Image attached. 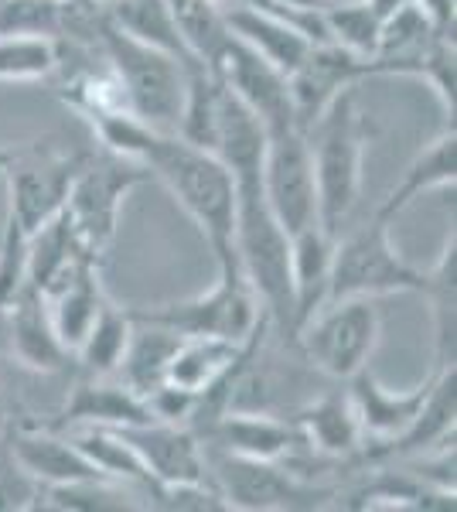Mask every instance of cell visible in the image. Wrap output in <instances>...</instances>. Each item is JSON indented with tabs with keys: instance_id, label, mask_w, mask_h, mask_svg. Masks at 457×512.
<instances>
[{
	"instance_id": "16",
	"label": "cell",
	"mask_w": 457,
	"mask_h": 512,
	"mask_svg": "<svg viewBox=\"0 0 457 512\" xmlns=\"http://www.w3.org/2000/svg\"><path fill=\"white\" fill-rule=\"evenodd\" d=\"M290 420L297 424L304 451L324 465H359L365 451V434L355 417L348 390H331L297 407Z\"/></svg>"
},
{
	"instance_id": "32",
	"label": "cell",
	"mask_w": 457,
	"mask_h": 512,
	"mask_svg": "<svg viewBox=\"0 0 457 512\" xmlns=\"http://www.w3.org/2000/svg\"><path fill=\"white\" fill-rule=\"evenodd\" d=\"M168 4L185 48L205 69H212L232 38L226 14H222V0H168Z\"/></svg>"
},
{
	"instance_id": "34",
	"label": "cell",
	"mask_w": 457,
	"mask_h": 512,
	"mask_svg": "<svg viewBox=\"0 0 457 512\" xmlns=\"http://www.w3.org/2000/svg\"><path fill=\"white\" fill-rule=\"evenodd\" d=\"M62 65L58 38L45 35H0V82L52 79Z\"/></svg>"
},
{
	"instance_id": "2",
	"label": "cell",
	"mask_w": 457,
	"mask_h": 512,
	"mask_svg": "<svg viewBox=\"0 0 457 512\" xmlns=\"http://www.w3.org/2000/svg\"><path fill=\"white\" fill-rule=\"evenodd\" d=\"M311 151L314 188H318V222L331 236L342 233L345 219L359 205L365 147L372 140V123L359 110L355 89H348L304 130Z\"/></svg>"
},
{
	"instance_id": "17",
	"label": "cell",
	"mask_w": 457,
	"mask_h": 512,
	"mask_svg": "<svg viewBox=\"0 0 457 512\" xmlns=\"http://www.w3.org/2000/svg\"><path fill=\"white\" fill-rule=\"evenodd\" d=\"M0 318L7 321V352L21 369L38 376H55L72 362V352L62 345L52 315H48L45 294H38L35 287H24L0 311Z\"/></svg>"
},
{
	"instance_id": "31",
	"label": "cell",
	"mask_w": 457,
	"mask_h": 512,
	"mask_svg": "<svg viewBox=\"0 0 457 512\" xmlns=\"http://www.w3.org/2000/svg\"><path fill=\"white\" fill-rule=\"evenodd\" d=\"M130 335H134L130 308H116L110 297H106V304L99 308L96 321L89 325V332L79 342L72 359H79L82 373L116 376V369H120V362H123V352H127V345H130Z\"/></svg>"
},
{
	"instance_id": "9",
	"label": "cell",
	"mask_w": 457,
	"mask_h": 512,
	"mask_svg": "<svg viewBox=\"0 0 457 512\" xmlns=\"http://www.w3.org/2000/svg\"><path fill=\"white\" fill-rule=\"evenodd\" d=\"M209 472L215 485H219L226 506L239 512L328 509L338 499V489L314 485L311 478L294 472L287 461H253L236 458V454L209 451Z\"/></svg>"
},
{
	"instance_id": "12",
	"label": "cell",
	"mask_w": 457,
	"mask_h": 512,
	"mask_svg": "<svg viewBox=\"0 0 457 512\" xmlns=\"http://www.w3.org/2000/svg\"><path fill=\"white\" fill-rule=\"evenodd\" d=\"M212 72L219 76V82L232 96H239L249 110L260 117L270 137L284 134V130H297L287 72H280L277 65L267 62L263 55H256L253 48L243 45L239 38H229L219 62L212 65Z\"/></svg>"
},
{
	"instance_id": "33",
	"label": "cell",
	"mask_w": 457,
	"mask_h": 512,
	"mask_svg": "<svg viewBox=\"0 0 457 512\" xmlns=\"http://www.w3.org/2000/svg\"><path fill=\"white\" fill-rule=\"evenodd\" d=\"M140 499L127 485L106 482V478H82V482H65V485H48L41 489L38 509H55V512H120V509H137Z\"/></svg>"
},
{
	"instance_id": "25",
	"label": "cell",
	"mask_w": 457,
	"mask_h": 512,
	"mask_svg": "<svg viewBox=\"0 0 457 512\" xmlns=\"http://www.w3.org/2000/svg\"><path fill=\"white\" fill-rule=\"evenodd\" d=\"M45 301L62 345L76 355L79 342L86 338L89 325H93L99 308L106 304V291L99 284V260H82L52 294H45Z\"/></svg>"
},
{
	"instance_id": "40",
	"label": "cell",
	"mask_w": 457,
	"mask_h": 512,
	"mask_svg": "<svg viewBox=\"0 0 457 512\" xmlns=\"http://www.w3.org/2000/svg\"><path fill=\"white\" fill-rule=\"evenodd\" d=\"M365 4L372 7V11L379 14V18H386V14H393V11H400V7L406 4H413V0H365Z\"/></svg>"
},
{
	"instance_id": "22",
	"label": "cell",
	"mask_w": 457,
	"mask_h": 512,
	"mask_svg": "<svg viewBox=\"0 0 457 512\" xmlns=\"http://www.w3.org/2000/svg\"><path fill=\"white\" fill-rule=\"evenodd\" d=\"M222 14H226L232 38L249 45L256 55L277 65L280 72L294 69L307 55V48L314 45L287 18H280V14H273L260 4H249V0H222Z\"/></svg>"
},
{
	"instance_id": "30",
	"label": "cell",
	"mask_w": 457,
	"mask_h": 512,
	"mask_svg": "<svg viewBox=\"0 0 457 512\" xmlns=\"http://www.w3.org/2000/svg\"><path fill=\"white\" fill-rule=\"evenodd\" d=\"M178 342L181 335L171 332V328L151 325V321H134V335H130V345L123 352L116 376L140 396L154 393L164 383V369H168V359Z\"/></svg>"
},
{
	"instance_id": "38",
	"label": "cell",
	"mask_w": 457,
	"mask_h": 512,
	"mask_svg": "<svg viewBox=\"0 0 457 512\" xmlns=\"http://www.w3.org/2000/svg\"><path fill=\"white\" fill-rule=\"evenodd\" d=\"M147 509H168V512H226V499H222L215 478H202V482H174V485H154L147 492Z\"/></svg>"
},
{
	"instance_id": "8",
	"label": "cell",
	"mask_w": 457,
	"mask_h": 512,
	"mask_svg": "<svg viewBox=\"0 0 457 512\" xmlns=\"http://www.w3.org/2000/svg\"><path fill=\"white\" fill-rule=\"evenodd\" d=\"M144 181H151V171L144 164L110 151L89 154L72 181L69 202H65V219H69L82 253L103 260L116 236V226H120L123 198Z\"/></svg>"
},
{
	"instance_id": "35",
	"label": "cell",
	"mask_w": 457,
	"mask_h": 512,
	"mask_svg": "<svg viewBox=\"0 0 457 512\" xmlns=\"http://www.w3.org/2000/svg\"><path fill=\"white\" fill-rule=\"evenodd\" d=\"M321 14H324V28H328L331 45L345 48V52L359 55L365 62L372 59L382 18L365 0H331Z\"/></svg>"
},
{
	"instance_id": "21",
	"label": "cell",
	"mask_w": 457,
	"mask_h": 512,
	"mask_svg": "<svg viewBox=\"0 0 457 512\" xmlns=\"http://www.w3.org/2000/svg\"><path fill=\"white\" fill-rule=\"evenodd\" d=\"M7 451L18 458V465L28 472L41 489L48 485H65V482H82V478H103L93 465L86 461L72 437L62 427H35V424H14L11 431H4ZM110 482V478H106Z\"/></svg>"
},
{
	"instance_id": "41",
	"label": "cell",
	"mask_w": 457,
	"mask_h": 512,
	"mask_svg": "<svg viewBox=\"0 0 457 512\" xmlns=\"http://www.w3.org/2000/svg\"><path fill=\"white\" fill-rule=\"evenodd\" d=\"M11 154H14V147H0V171L7 168V161H11Z\"/></svg>"
},
{
	"instance_id": "15",
	"label": "cell",
	"mask_w": 457,
	"mask_h": 512,
	"mask_svg": "<svg viewBox=\"0 0 457 512\" xmlns=\"http://www.w3.org/2000/svg\"><path fill=\"white\" fill-rule=\"evenodd\" d=\"M123 437L137 448L140 461L147 465L154 485L174 482H202L212 478L209 451L202 437L188 424H171V420H147L137 427H120Z\"/></svg>"
},
{
	"instance_id": "13",
	"label": "cell",
	"mask_w": 457,
	"mask_h": 512,
	"mask_svg": "<svg viewBox=\"0 0 457 512\" xmlns=\"http://www.w3.org/2000/svg\"><path fill=\"white\" fill-rule=\"evenodd\" d=\"M362 79H369V69H365V59H359V55L345 52L331 41L307 48L304 59L287 72L297 130L311 127L338 96L355 89Z\"/></svg>"
},
{
	"instance_id": "7",
	"label": "cell",
	"mask_w": 457,
	"mask_h": 512,
	"mask_svg": "<svg viewBox=\"0 0 457 512\" xmlns=\"http://www.w3.org/2000/svg\"><path fill=\"white\" fill-rule=\"evenodd\" d=\"M393 222L372 216L352 229L348 236H335V256H331V287L328 301L345 297H382V294H420L423 270L403 260L389 236Z\"/></svg>"
},
{
	"instance_id": "18",
	"label": "cell",
	"mask_w": 457,
	"mask_h": 512,
	"mask_svg": "<svg viewBox=\"0 0 457 512\" xmlns=\"http://www.w3.org/2000/svg\"><path fill=\"white\" fill-rule=\"evenodd\" d=\"M430 383H434V376H427V383L417 386V390L393 393V390H386L369 369H362V373H355L348 379V396H352L355 417H359L362 434H365L362 454L389 448V444H396L410 431L423 400H427V393H430Z\"/></svg>"
},
{
	"instance_id": "42",
	"label": "cell",
	"mask_w": 457,
	"mask_h": 512,
	"mask_svg": "<svg viewBox=\"0 0 457 512\" xmlns=\"http://www.w3.org/2000/svg\"><path fill=\"white\" fill-rule=\"evenodd\" d=\"M4 414H7V393H4V383H0V424H4Z\"/></svg>"
},
{
	"instance_id": "39",
	"label": "cell",
	"mask_w": 457,
	"mask_h": 512,
	"mask_svg": "<svg viewBox=\"0 0 457 512\" xmlns=\"http://www.w3.org/2000/svg\"><path fill=\"white\" fill-rule=\"evenodd\" d=\"M38 502L41 482L24 472L7 444H0V512H28L38 509Z\"/></svg>"
},
{
	"instance_id": "4",
	"label": "cell",
	"mask_w": 457,
	"mask_h": 512,
	"mask_svg": "<svg viewBox=\"0 0 457 512\" xmlns=\"http://www.w3.org/2000/svg\"><path fill=\"white\" fill-rule=\"evenodd\" d=\"M99 52L120 79L130 110L144 123H151L154 130L174 134L181 103H185V79L191 65L178 62L161 48L123 35L120 28H113L110 18L103 21V31H99Z\"/></svg>"
},
{
	"instance_id": "10",
	"label": "cell",
	"mask_w": 457,
	"mask_h": 512,
	"mask_svg": "<svg viewBox=\"0 0 457 512\" xmlns=\"http://www.w3.org/2000/svg\"><path fill=\"white\" fill-rule=\"evenodd\" d=\"M89 154H72L55 147L52 140H35V144L14 147L7 161V212L21 222L24 233H35L48 219H55L65 209L72 192V181L82 171Z\"/></svg>"
},
{
	"instance_id": "27",
	"label": "cell",
	"mask_w": 457,
	"mask_h": 512,
	"mask_svg": "<svg viewBox=\"0 0 457 512\" xmlns=\"http://www.w3.org/2000/svg\"><path fill=\"white\" fill-rule=\"evenodd\" d=\"M457 239L454 229L447 236L437 263L423 270L420 294L430 304V321H434V369H451L457 359Z\"/></svg>"
},
{
	"instance_id": "20",
	"label": "cell",
	"mask_w": 457,
	"mask_h": 512,
	"mask_svg": "<svg viewBox=\"0 0 457 512\" xmlns=\"http://www.w3.org/2000/svg\"><path fill=\"white\" fill-rule=\"evenodd\" d=\"M154 420L151 407L140 393L130 390L120 376L82 373L72 383L65 407L52 427H137Z\"/></svg>"
},
{
	"instance_id": "23",
	"label": "cell",
	"mask_w": 457,
	"mask_h": 512,
	"mask_svg": "<svg viewBox=\"0 0 457 512\" xmlns=\"http://www.w3.org/2000/svg\"><path fill=\"white\" fill-rule=\"evenodd\" d=\"M331 256H335V236L314 222L301 233L290 236V291H294V332L314 311L328 304L331 287ZM290 332V342H294Z\"/></svg>"
},
{
	"instance_id": "14",
	"label": "cell",
	"mask_w": 457,
	"mask_h": 512,
	"mask_svg": "<svg viewBox=\"0 0 457 512\" xmlns=\"http://www.w3.org/2000/svg\"><path fill=\"white\" fill-rule=\"evenodd\" d=\"M198 437L209 451L253 461H287L304 444L294 420L267 410H222L198 427Z\"/></svg>"
},
{
	"instance_id": "26",
	"label": "cell",
	"mask_w": 457,
	"mask_h": 512,
	"mask_svg": "<svg viewBox=\"0 0 457 512\" xmlns=\"http://www.w3.org/2000/svg\"><path fill=\"white\" fill-rule=\"evenodd\" d=\"M69 437L103 478H110L116 485H127L140 499H147V492L154 489L151 472L140 461L134 444L123 437V431H116V427H69Z\"/></svg>"
},
{
	"instance_id": "5",
	"label": "cell",
	"mask_w": 457,
	"mask_h": 512,
	"mask_svg": "<svg viewBox=\"0 0 457 512\" xmlns=\"http://www.w3.org/2000/svg\"><path fill=\"white\" fill-rule=\"evenodd\" d=\"M215 267H219V280L209 291L185 297V301L154 304V308H130V318L171 328L178 335H215L229 342H249L260 328L270 325V318L263 315L253 287L246 284L236 253Z\"/></svg>"
},
{
	"instance_id": "11",
	"label": "cell",
	"mask_w": 457,
	"mask_h": 512,
	"mask_svg": "<svg viewBox=\"0 0 457 512\" xmlns=\"http://www.w3.org/2000/svg\"><path fill=\"white\" fill-rule=\"evenodd\" d=\"M260 192L290 236L318 222V188H314V168L304 130H284V134H273L267 140Z\"/></svg>"
},
{
	"instance_id": "36",
	"label": "cell",
	"mask_w": 457,
	"mask_h": 512,
	"mask_svg": "<svg viewBox=\"0 0 457 512\" xmlns=\"http://www.w3.org/2000/svg\"><path fill=\"white\" fill-rule=\"evenodd\" d=\"M0 35H62V0H0Z\"/></svg>"
},
{
	"instance_id": "24",
	"label": "cell",
	"mask_w": 457,
	"mask_h": 512,
	"mask_svg": "<svg viewBox=\"0 0 457 512\" xmlns=\"http://www.w3.org/2000/svg\"><path fill=\"white\" fill-rule=\"evenodd\" d=\"M454 181H457V134H454V123H447V130H440L417 158L406 164L403 178L393 185V192L386 195V202L379 205L376 216L393 222L417 198L437 192V188H454Z\"/></svg>"
},
{
	"instance_id": "29",
	"label": "cell",
	"mask_w": 457,
	"mask_h": 512,
	"mask_svg": "<svg viewBox=\"0 0 457 512\" xmlns=\"http://www.w3.org/2000/svg\"><path fill=\"white\" fill-rule=\"evenodd\" d=\"M82 260H93V256L82 253L79 239L72 233L62 209L28 239V287H35L38 294H52Z\"/></svg>"
},
{
	"instance_id": "43",
	"label": "cell",
	"mask_w": 457,
	"mask_h": 512,
	"mask_svg": "<svg viewBox=\"0 0 457 512\" xmlns=\"http://www.w3.org/2000/svg\"><path fill=\"white\" fill-rule=\"evenodd\" d=\"M0 444H4V431H0Z\"/></svg>"
},
{
	"instance_id": "37",
	"label": "cell",
	"mask_w": 457,
	"mask_h": 512,
	"mask_svg": "<svg viewBox=\"0 0 457 512\" xmlns=\"http://www.w3.org/2000/svg\"><path fill=\"white\" fill-rule=\"evenodd\" d=\"M28 239L21 222L7 212L4 233H0V311L28 287Z\"/></svg>"
},
{
	"instance_id": "19",
	"label": "cell",
	"mask_w": 457,
	"mask_h": 512,
	"mask_svg": "<svg viewBox=\"0 0 457 512\" xmlns=\"http://www.w3.org/2000/svg\"><path fill=\"white\" fill-rule=\"evenodd\" d=\"M219 79V76H215ZM267 127L260 123L253 110L239 96H232L219 82L215 96V117H212V140L209 151L232 171L236 185H260L263 154H267Z\"/></svg>"
},
{
	"instance_id": "3",
	"label": "cell",
	"mask_w": 457,
	"mask_h": 512,
	"mask_svg": "<svg viewBox=\"0 0 457 512\" xmlns=\"http://www.w3.org/2000/svg\"><path fill=\"white\" fill-rule=\"evenodd\" d=\"M232 253L253 287L263 315L277 335L294 332V291H290V233L270 212L260 185H236V229Z\"/></svg>"
},
{
	"instance_id": "1",
	"label": "cell",
	"mask_w": 457,
	"mask_h": 512,
	"mask_svg": "<svg viewBox=\"0 0 457 512\" xmlns=\"http://www.w3.org/2000/svg\"><path fill=\"white\" fill-rule=\"evenodd\" d=\"M140 164L161 181L188 219L202 229L212 246L215 263L232 256V229H236V178L205 147H195L178 134L154 130L140 147Z\"/></svg>"
},
{
	"instance_id": "6",
	"label": "cell",
	"mask_w": 457,
	"mask_h": 512,
	"mask_svg": "<svg viewBox=\"0 0 457 512\" xmlns=\"http://www.w3.org/2000/svg\"><path fill=\"white\" fill-rule=\"evenodd\" d=\"M382 338V311L376 297H345L328 301L294 332V349L318 373L348 383L355 373L369 369Z\"/></svg>"
},
{
	"instance_id": "28",
	"label": "cell",
	"mask_w": 457,
	"mask_h": 512,
	"mask_svg": "<svg viewBox=\"0 0 457 512\" xmlns=\"http://www.w3.org/2000/svg\"><path fill=\"white\" fill-rule=\"evenodd\" d=\"M99 4H103L113 28H120L123 35L144 41L151 48H161V52L174 55V59L185 65H198V59L185 48V41H181V31L174 24L168 0H99Z\"/></svg>"
}]
</instances>
